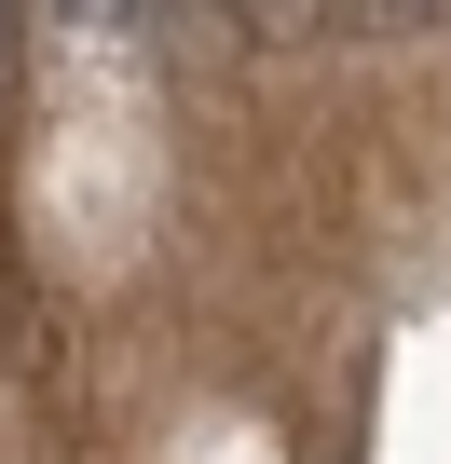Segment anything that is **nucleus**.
Returning <instances> with one entry per match:
<instances>
[{
	"mask_svg": "<svg viewBox=\"0 0 451 464\" xmlns=\"http://www.w3.org/2000/svg\"><path fill=\"white\" fill-rule=\"evenodd\" d=\"M342 28H410V14H437V0H328Z\"/></svg>",
	"mask_w": 451,
	"mask_h": 464,
	"instance_id": "1",
	"label": "nucleus"
},
{
	"mask_svg": "<svg viewBox=\"0 0 451 464\" xmlns=\"http://www.w3.org/2000/svg\"><path fill=\"white\" fill-rule=\"evenodd\" d=\"M15 28H28V14H15V0H0V110H15Z\"/></svg>",
	"mask_w": 451,
	"mask_h": 464,
	"instance_id": "2",
	"label": "nucleus"
},
{
	"mask_svg": "<svg viewBox=\"0 0 451 464\" xmlns=\"http://www.w3.org/2000/svg\"><path fill=\"white\" fill-rule=\"evenodd\" d=\"M137 14H164V0H137Z\"/></svg>",
	"mask_w": 451,
	"mask_h": 464,
	"instance_id": "4",
	"label": "nucleus"
},
{
	"mask_svg": "<svg viewBox=\"0 0 451 464\" xmlns=\"http://www.w3.org/2000/svg\"><path fill=\"white\" fill-rule=\"evenodd\" d=\"M247 14H260V28H301V14H328V0H247Z\"/></svg>",
	"mask_w": 451,
	"mask_h": 464,
	"instance_id": "3",
	"label": "nucleus"
}]
</instances>
